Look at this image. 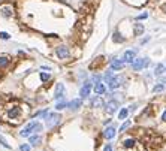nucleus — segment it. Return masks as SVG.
<instances>
[{
  "instance_id": "nucleus-1",
  "label": "nucleus",
  "mask_w": 166,
  "mask_h": 151,
  "mask_svg": "<svg viewBox=\"0 0 166 151\" xmlns=\"http://www.w3.org/2000/svg\"><path fill=\"white\" fill-rule=\"evenodd\" d=\"M43 117L47 120V127H48V129H53L54 126L60 124V120H62V117H60L58 114H48V112H47Z\"/></svg>"
},
{
  "instance_id": "nucleus-2",
  "label": "nucleus",
  "mask_w": 166,
  "mask_h": 151,
  "mask_svg": "<svg viewBox=\"0 0 166 151\" xmlns=\"http://www.w3.org/2000/svg\"><path fill=\"white\" fill-rule=\"evenodd\" d=\"M0 15L3 17V18H6V20H9V18H12L15 15V8L12 6V5H3V6H0Z\"/></svg>"
},
{
  "instance_id": "nucleus-3",
  "label": "nucleus",
  "mask_w": 166,
  "mask_h": 151,
  "mask_svg": "<svg viewBox=\"0 0 166 151\" xmlns=\"http://www.w3.org/2000/svg\"><path fill=\"white\" fill-rule=\"evenodd\" d=\"M130 64H132V69H133V70H141V69L147 68V66L150 64V58H148V57H145V58H135Z\"/></svg>"
},
{
  "instance_id": "nucleus-4",
  "label": "nucleus",
  "mask_w": 166,
  "mask_h": 151,
  "mask_svg": "<svg viewBox=\"0 0 166 151\" xmlns=\"http://www.w3.org/2000/svg\"><path fill=\"white\" fill-rule=\"evenodd\" d=\"M55 54H57L58 58H68V57L70 55V53H69V48H68V47L58 45V47L55 48Z\"/></svg>"
},
{
  "instance_id": "nucleus-5",
  "label": "nucleus",
  "mask_w": 166,
  "mask_h": 151,
  "mask_svg": "<svg viewBox=\"0 0 166 151\" xmlns=\"http://www.w3.org/2000/svg\"><path fill=\"white\" fill-rule=\"evenodd\" d=\"M36 124H38V121H32L30 124H27V126H26V127H24V129L21 130V133H20V135H21L23 138H27V136H30V133H32V132H35Z\"/></svg>"
},
{
  "instance_id": "nucleus-6",
  "label": "nucleus",
  "mask_w": 166,
  "mask_h": 151,
  "mask_svg": "<svg viewBox=\"0 0 166 151\" xmlns=\"http://www.w3.org/2000/svg\"><path fill=\"white\" fill-rule=\"evenodd\" d=\"M123 81H124V78H123V76H114L109 83H108V84H109V88L111 90L118 88V87L121 85V83H123Z\"/></svg>"
},
{
  "instance_id": "nucleus-7",
  "label": "nucleus",
  "mask_w": 166,
  "mask_h": 151,
  "mask_svg": "<svg viewBox=\"0 0 166 151\" xmlns=\"http://www.w3.org/2000/svg\"><path fill=\"white\" fill-rule=\"evenodd\" d=\"M90 91H91V83H84V85L81 87V91H79V96L83 97V99H85V97L90 96Z\"/></svg>"
},
{
  "instance_id": "nucleus-8",
  "label": "nucleus",
  "mask_w": 166,
  "mask_h": 151,
  "mask_svg": "<svg viewBox=\"0 0 166 151\" xmlns=\"http://www.w3.org/2000/svg\"><path fill=\"white\" fill-rule=\"evenodd\" d=\"M135 58H136V49H129V51H126L124 55H123L124 63H132Z\"/></svg>"
},
{
  "instance_id": "nucleus-9",
  "label": "nucleus",
  "mask_w": 166,
  "mask_h": 151,
  "mask_svg": "<svg viewBox=\"0 0 166 151\" xmlns=\"http://www.w3.org/2000/svg\"><path fill=\"white\" fill-rule=\"evenodd\" d=\"M124 68V60L121 58H114V60H111V69L112 70H120V69Z\"/></svg>"
},
{
  "instance_id": "nucleus-10",
  "label": "nucleus",
  "mask_w": 166,
  "mask_h": 151,
  "mask_svg": "<svg viewBox=\"0 0 166 151\" xmlns=\"http://www.w3.org/2000/svg\"><path fill=\"white\" fill-rule=\"evenodd\" d=\"M63 94H64V85H63V84H57V87H55V93H54V99L60 100V99L64 97Z\"/></svg>"
},
{
  "instance_id": "nucleus-11",
  "label": "nucleus",
  "mask_w": 166,
  "mask_h": 151,
  "mask_svg": "<svg viewBox=\"0 0 166 151\" xmlns=\"http://www.w3.org/2000/svg\"><path fill=\"white\" fill-rule=\"evenodd\" d=\"M81 105H83V100H81V99H75V100H72V102L68 103V108L72 111H76L81 108Z\"/></svg>"
},
{
  "instance_id": "nucleus-12",
  "label": "nucleus",
  "mask_w": 166,
  "mask_h": 151,
  "mask_svg": "<svg viewBox=\"0 0 166 151\" xmlns=\"http://www.w3.org/2000/svg\"><path fill=\"white\" fill-rule=\"evenodd\" d=\"M115 127H112V126H109V127H106L103 132V136L106 138V139H112V138L115 136Z\"/></svg>"
},
{
  "instance_id": "nucleus-13",
  "label": "nucleus",
  "mask_w": 166,
  "mask_h": 151,
  "mask_svg": "<svg viewBox=\"0 0 166 151\" xmlns=\"http://www.w3.org/2000/svg\"><path fill=\"white\" fill-rule=\"evenodd\" d=\"M117 108H118V102H117V100H109V102L106 103V111H108L109 114L115 112Z\"/></svg>"
},
{
  "instance_id": "nucleus-14",
  "label": "nucleus",
  "mask_w": 166,
  "mask_h": 151,
  "mask_svg": "<svg viewBox=\"0 0 166 151\" xmlns=\"http://www.w3.org/2000/svg\"><path fill=\"white\" fill-rule=\"evenodd\" d=\"M18 115H20V108H18V106L9 109V112H8V118H9V120H15Z\"/></svg>"
},
{
  "instance_id": "nucleus-15",
  "label": "nucleus",
  "mask_w": 166,
  "mask_h": 151,
  "mask_svg": "<svg viewBox=\"0 0 166 151\" xmlns=\"http://www.w3.org/2000/svg\"><path fill=\"white\" fill-rule=\"evenodd\" d=\"M112 41L115 42V43H123V42L126 41V38L120 33V32H114V34H112Z\"/></svg>"
},
{
  "instance_id": "nucleus-16",
  "label": "nucleus",
  "mask_w": 166,
  "mask_h": 151,
  "mask_svg": "<svg viewBox=\"0 0 166 151\" xmlns=\"http://www.w3.org/2000/svg\"><path fill=\"white\" fill-rule=\"evenodd\" d=\"M127 5H132V6H142V5H145L148 0H124Z\"/></svg>"
},
{
  "instance_id": "nucleus-17",
  "label": "nucleus",
  "mask_w": 166,
  "mask_h": 151,
  "mask_svg": "<svg viewBox=\"0 0 166 151\" xmlns=\"http://www.w3.org/2000/svg\"><path fill=\"white\" fill-rule=\"evenodd\" d=\"M133 33H135V36H141V34L144 33V24H135L133 26Z\"/></svg>"
},
{
  "instance_id": "nucleus-18",
  "label": "nucleus",
  "mask_w": 166,
  "mask_h": 151,
  "mask_svg": "<svg viewBox=\"0 0 166 151\" xmlns=\"http://www.w3.org/2000/svg\"><path fill=\"white\" fill-rule=\"evenodd\" d=\"M94 91H96V94H103L105 93V85L100 83V81L96 83V85H94Z\"/></svg>"
},
{
  "instance_id": "nucleus-19",
  "label": "nucleus",
  "mask_w": 166,
  "mask_h": 151,
  "mask_svg": "<svg viewBox=\"0 0 166 151\" xmlns=\"http://www.w3.org/2000/svg\"><path fill=\"white\" fill-rule=\"evenodd\" d=\"M9 63H11V60L8 55H0V68H6Z\"/></svg>"
},
{
  "instance_id": "nucleus-20",
  "label": "nucleus",
  "mask_w": 166,
  "mask_h": 151,
  "mask_svg": "<svg viewBox=\"0 0 166 151\" xmlns=\"http://www.w3.org/2000/svg\"><path fill=\"white\" fill-rule=\"evenodd\" d=\"M41 141H42V138H41V136H36V135H35V136H30V144L35 145V147H36V145L41 144Z\"/></svg>"
},
{
  "instance_id": "nucleus-21",
  "label": "nucleus",
  "mask_w": 166,
  "mask_h": 151,
  "mask_svg": "<svg viewBox=\"0 0 166 151\" xmlns=\"http://www.w3.org/2000/svg\"><path fill=\"white\" fill-rule=\"evenodd\" d=\"M163 72H165V66H163V64H157L156 69H154V73H156L157 76H160Z\"/></svg>"
},
{
  "instance_id": "nucleus-22",
  "label": "nucleus",
  "mask_w": 166,
  "mask_h": 151,
  "mask_svg": "<svg viewBox=\"0 0 166 151\" xmlns=\"http://www.w3.org/2000/svg\"><path fill=\"white\" fill-rule=\"evenodd\" d=\"M66 106H68V103L64 102L63 99H60V100H58V103L55 105V109H57V111H60V109H63V108H66Z\"/></svg>"
},
{
  "instance_id": "nucleus-23",
  "label": "nucleus",
  "mask_w": 166,
  "mask_h": 151,
  "mask_svg": "<svg viewBox=\"0 0 166 151\" xmlns=\"http://www.w3.org/2000/svg\"><path fill=\"white\" fill-rule=\"evenodd\" d=\"M123 145H124V148H132L135 145V139H126L123 142Z\"/></svg>"
},
{
  "instance_id": "nucleus-24",
  "label": "nucleus",
  "mask_w": 166,
  "mask_h": 151,
  "mask_svg": "<svg viewBox=\"0 0 166 151\" xmlns=\"http://www.w3.org/2000/svg\"><path fill=\"white\" fill-rule=\"evenodd\" d=\"M127 114H129V109H126V108H123V109L120 111V115H118V118H120V120H126V117H127Z\"/></svg>"
},
{
  "instance_id": "nucleus-25",
  "label": "nucleus",
  "mask_w": 166,
  "mask_h": 151,
  "mask_svg": "<svg viewBox=\"0 0 166 151\" xmlns=\"http://www.w3.org/2000/svg\"><path fill=\"white\" fill-rule=\"evenodd\" d=\"M49 78H51V75H49V73H47V72H42V73H41V79L43 81V83L49 81Z\"/></svg>"
},
{
  "instance_id": "nucleus-26",
  "label": "nucleus",
  "mask_w": 166,
  "mask_h": 151,
  "mask_svg": "<svg viewBox=\"0 0 166 151\" xmlns=\"http://www.w3.org/2000/svg\"><path fill=\"white\" fill-rule=\"evenodd\" d=\"M0 144L3 145L5 148H8V150H11V145L8 144V142H6V139H5V138H3V136H0Z\"/></svg>"
},
{
  "instance_id": "nucleus-27",
  "label": "nucleus",
  "mask_w": 166,
  "mask_h": 151,
  "mask_svg": "<svg viewBox=\"0 0 166 151\" xmlns=\"http://www.w3.org/2000/svg\"><path fill=\"white\" fill-rule=\"evenodd\" d=\"M112 78H114V75H112V69H111V70H108V72L105 73V79H106V81L109 83V81L112 79Z\"/></svg>"
},
{
  "instance_id": "nucleus-28",
  "label": "nucleus",
  "mask_w": 166,
  "mask_h": 151,
  "mask_svg": "<svg viewBox=\"0 0 166 151\" xmlns=\"http://www.w3.org/2000/svg\"><path fill=\"white\" fill-rule=\"evenodd\" d=\"M163 90H165V85H163V84H157V85L153 88V91L157 93V91H163Z\"/></svg>"
},
{
  "instance_id": "nucleus-29",
  "label": "nucleus",
  "mask_w": 166,
  "mask_h": 151,
  "mask_svg": "<svg viewBox=\"0 0 166 151\" xmlns=\"http://www.w3.org/2000/svg\"><path fill=\"white\" fill-rule=\"evenodd\" d=\"M11 36L6 33V32H0V39H3V41H8Z\"/></svg>"
},
{
  "instance_id": "nucleus-30",
  "label": "nucleus",
  "mask_w": 166,
  "mask_h": 151,
  "mask_svg": "<svg viewBox=\"0 0 166 151\" xmlns=\"http://www.w3.org/2000/svg\"><path fill=\"white\" fill-rule=\"evenodd\" d=\"M130 121H126V123H123V126H121V127H120V132H124L126 129H127V127H129V126H130Z\"/></svg>"
},
{
  "instance_id": "nucleus-31",
  "label": "nucleus",
  "mask_w": 166,
  "mask_h": 151,
  "mask_svg": "<svg viewBox=\"0 0 166 151\" xmlns=\"http://www.w3.org/2000/svg\"><path fill=\"white\" fill-rule=\"evenodd\" d=\"M20 150L21 151H30V147H28V144H23L20 147Z\"/></svg>"
},
{
  "instance_id": "nucleus-32",
  "label": "nucleus",
  "mask_w": 166,
  "mask_h": 151,
  "mask_svg": "<svg viewBox=\"0 0 166 151\" xmlns=\"http://www.w3.org/2000/svg\"><path fill=\"white\" fill-rule=\"evenodd\" d=\"M147 17H148V14H147V12H144V14L138 15V17H136V20H145Z\"/></svg>"
},
{
  "instance_id": "nucleus-33",
  "label": "nucleus",
  "mask_w": 166,
  "mask_h": 151,
  "mask_svg": "<svg viewBox=\"0 0 166 151\" xmlns=\"http://www.w3.org/2000/svg\"><path fill=\"white\" fill-rule=\"evenodd\" d=\"M103 151H112V147H111V145H106Z\"/></svg>"
},
{
  "instance_id": "nucleus-34",
  "label": "nucleus",
  "mask_w": 166,
  "mask_h": 151,
  "mask_svg": "<svg viewBox=\"0 0 166 151\" xmlns=\"http://www.w3.org/2000/svg\"><path fill=\"white\" fill-rule=\"evenodd\" d=\"M148 41H150V38H145V39H142V41H141V43H147Z\"/></svg>"
},
{
  "instance_id": "nucleus-35",
  "label": "nucleus",
  "mask_w": 166,
  "mask_h": 151,
  "mask_svg": "<svg viewBox=\"0 0 166 151\" xmlns=\"http://www.w3.org/2000/svg\"><path fill=\"white\" fill-rule=\"evenodd\" d=\"M162 120H163V121H166V111L163 112V115H162Z\"/></svg>"
},
{
  "instance_id": "nucleus-36",
  "label": "nucleus",
  "mask_w": 166,
  "mask_h": 151,
  "mask_svg": "<svg viewBox=\"0 0 166 151\" xmlns=\"http://www.w3.org/2000/svg\"><path fill=\"white\" fill-rule=\"evenodd\" d=\"M160 83H163V84H166V78H162V79H160Z\"/></svg>"
},
{
  "instance_id": "nucleus-37",
  "label": "nucleus",
  "mask_w": 166,
  "mask_h": 151,
  "mask_svg": "<svg viewBox=\"0 0 166 151\" xmlns=\"http://www.w3.org/2000/svg\"><path fill=\"white\" fill-rule=\"evenodd\" d=\"M163 11H165V12H166V3H165V5H163Z\"/></svg>"
},
{
  "instance_id": "nucleus-38",
  "label": "nucleus",
  "mask_w": 166,
  "mask_h": 151,
  "mask_svg": "<svg viewBox=\"0 0 166 151\" xmlns=\"http://www.w3.org/2000/svg\"><path fill=\"white\" fill-rule=\"evenodd\" d=\"M58 2H63V3H66V0H58Z\"/></svg>"
},
{
  "instance_id": "nucleus-39",
  "label": "nucleus",
  "mask_w": 166,
  "mask_h": 151,
  "mask_svg": "<svg viewBox=\"0 0 166 151\" xmlns=\"http://www.w3.org/2000/svg\"><path fill=\"white\" fill-rule=\"evenodd\" d=\"M165 70H166V68H165Z\"/></svg>"
}]
</instances>
